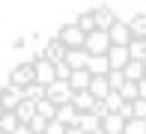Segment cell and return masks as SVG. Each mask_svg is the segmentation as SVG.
Segmentation results:
<instances>
[{
    "mask_svg": "<svg viewBox=\"0 0 146 134\" xmlns=\"http://www.w3.org/2000/svg\"><path fill=\"white\" fill-rule=\"evenodd\" d=\"M12 134H33V131L27 128V125H18V128H15V131H12Z\"/></svg>",
    "mask_w": 146,
    "mask_h": 134,
    "instance_id": "obj_37",
    "label": "cell"
},
{
    "mask_svg": "<svg viewBox=\"0 0 146 134\" xmlns=\"http://www.w3.org/2000/svg\"><path fill=\"white\" fill-rule=\"evenodd\" d=\"M104 57H108V69H116V72H122L125 63H128V51H125L122 45H110V48L104 51Z\"/></svg>",
    "mask_w": 146,
    "mask_h": 134,
    "instance_id": "obj_6",
    "label": "cell"
},
{
    "mask_svg": "<svg viewBox=\"0 0 146 134\" xmlns=\"http://www.w3.org/2000/svg\"><path fill=\"white\" fill-rule=\"evenodd\" d=\"M24 98H30V101H39V98H45V86L42 84H30V86H24Z\"/></svg>",
    "mask_w": 146,
    "mask_h": 134,
    "instance_id": "obj_29",
    "label": "cell"
},
{
    "mask_svg": "<svg viewBox=\"0 0 146 134\" xmlns=\"http://www.w3.org/2000/svg\"><path fill=\"white\" fill-rule=\"evenodd\" d=\"M66 51H69V48H66V45L60 42V39H51V42L45 45V54H42V57L48 60V63H63Z\"/></svg>",
    "mask_w": 146,
    "mask_h": 134,
    "instance_id": "obj_12",
    "label": "cell"
},
{
    "mask_svg": "<svg viewBox=\"0 0 146 134\" xmlns=\"http://www.w3.org/2000/svg\"><path fill=\"white\" fill-rule=\"evenodd\" d=\"M69 101H72V107H75L78 113H90L92 107H96V98H92L87 90H84V92H72V98H69Z\"/></svg>",
    "mask_w": 146,
    "mask_h": 134,
    "instance_id": "obj_13",
    "label": "cell"
},
{
    "mask_svg": "<svg viewBox=\"0 0 146 134\" xmlns=\"http://www.w3.org/2000/svg\"><path fill=\"white\" fill-rule=\"evenodd\" d=\"M45 134H66V125L57 122V119H48V125H45Z\"/></svg>",
    "mask_w": 146,
    "mask_h": 134,
    "instance_id": "obj_34",
    "label": "cell"
},
{
    "mask_svg": "<svg viewBox=\"0 0 146 134\" xmlns=\"http://www.w3.org/2000/svg\"><path fill=\"white\" fill-rule=\"evenodd\" d=\"M57 39L66 45V48H84V39H87V33L78 30L75 24H66V27H60V30H57Z\"/></svg>",
    "mask_w": 146,
    "mask_h": 134,
    "instance_id": "obj_1",
    "label": "cell"
},
{
    "mask_svg": "<svg viewBox=\"0 0 146 134\" xmlns=\"http://www.w3.org/2000/svg\"><path fill=\"white\" fill-rule=\"evenodd\" d=\"M122 78L137 84V80L143 78V63H140V60H128V63H125V69H122Z\"/></svg>",
    "mask_w": 146,
    "mask_h": 134,
    "instance_id": "obj_21",
    "label": "cell"
},
{
    "mask_svg": "<svg viewBox=\"0 0 146 134\" xmlns=\"http://www.w3.org/2000/svg\"><path fill=\"white\" fill-rule=\"evenodd\" d=\"M128 30H131V39H146V15H137L128 21Z\"/></svg>",
    "mask_w": 146,
    "mask_h": 134,
    "instance_id": "obj_24",
    "label": "cell"
},
{
    "mask_svg": "<svg viewBox=\"0 0 146 134\" xmlns=\"http://www.w3.org/2000/svg\"><path fill=\"white\" fill-rule=\"evenodd\" d=\"M75 27H78V30H84V33H92V30H96V18H92V12H84V15H78Z\"/></svg>",
    "mask_w": 146,
    "mask_h": 134,
    "instance_id": "obj_27",
    "label": "cell"
},
{
    "mask_svg": "<svg viewBox=\"0 0 146 134\" xmlns=\"http://www.w3.org/2000/svg\"><path fill=\"white\" fill-rule=\"evenodd\" d=\"M45 125H48V119H42V116H36V113H33V119L27 122V128H30L33 134H45Z\"/></svg>",
    "mask_w": 146,
    "mask_h": 134,
    "instance_id": "obj_32",
    "label": "cell"
},
{
    "mask_svg": "<svg viewBox=\"0 0 146 134\" xmlns=\"http://www.w3.org/2000/svg\"><path fill=\"white\" fill-rule=\"evenodd\" d=\"M102 104H104V110H108V113H116V110H119V107H122L125 101H122V96H119L116 90H110L108 96L102 98Z\"/></svg>",
    "mask_w": 146,
    "mask_h": 134,
    "instance_id": "obj_23",
    "label": "cell"
},
{
    "mask_svg": "<svg viewBox=\"0 0 146 134\" xmlns=\"http://www.w3.org/2000/svg\"><path fill=\"white\" fill-rule=\"evenodd\" d=\"M128 60H146V39H128Z\"/></svg>",
    "mask_w": 146,
    "mask_h": 134,
    "instance_id": "obj_20",
    "label": "cell"
},
{
    "mask_svg": "<svg viewBox=\"0 0 146 134\" xmlns=\"http://www.w3.org/2000/svg\"><path fill=\"white\" fill-rule=\"evenodd\" d=\"M3 86H6V84H0V96H3Z\"/></svg>",
    "mask_w": 146,
    "mask_h": 134,
    "instance_id": "obj_41",
    "label": "cell"
},
{
    "mask_svg": "<svg viewBox=\"0 0 146 134\" xmlns=\"http://www.w3.org/2000/svg\"><path fill=\"white\" fill-rule=\"evenodd\" d=\"M54 113H57V104L54 101H48V98H39V101H36V116L54 119Z\"/></svg>",
    "mask_w": 146,
    "mask_h": 134,
    "instance_id": "obj_25",
    "label": "cell"
},
{
    "mask_svg": "<svg viewBox=\"0 0 146 134\" xmlns=\"http://www.w3.org/2000/svg\"><path fill=\"white\" fill-rule=\"evenodd\" d=\"M122 134H146V119H125V128H122Z\"/></svg>",
    "mask_w": 146,
    "mask_h": 134,
    "instance_id": "obj_26",
    "label": "cell"
},
{
    "mask_svg": "<svg viewBox=\"0 0 146 134\" xmlns=\"http://www.w3.org/2000/svg\"><path fill=\"white\" fill-rule=\"evenodd\" d=\"M108 39H110V45H128V39H131V30H128V21H113L110 24V30H108Z\"/></svg>",
    "mask_w": 146,
    "mask_h": 134,
    "instance_id": "obj_7",
    "label": "cell"
},
{
    "mask_svg": "<svg viewBox=\"0 0 146 134\" xmlns=\"http://www.w3.org/2000/svg\"><path fill=\"white\" fill-rule=\"evenodd\" d=\"M51 80H57V78H54V63H48L45 57H39L36 63H33V84L48 86Z\"/></svg>",
    "mask_w": 146,
    "mask_h": 134,
    "instance_id": "obj_4",
    "label": "cell"
},
{
    "mask_svg": "<svg viewBox=\"0 0 146 134\" xmlns=\"http://www.w3.org/2000/svg\"><path fill=\"white\" fill-rule=\"evenodd\" d=\"M90 78H92V75H90L87 69H75V72L69 75V80H66V84L72 86V92H84V90L90 86Z\"/></svg>",
    "mask_w": 146,
    "mask_h": 134,
    "instance_id": "obj_14",
    "label": "cell"
},
{
    "mask_svg": "<svg viewBox=\"0 0 146 134\" xmlns=\"http://www.w3.org/2000/svg\"><path fill=\"white\" fill-rule=\"evenodd\" d=\"M108 48H110V39H108V33H104V30L87 33V39H84V51H87V54H104Z\"/></svg>",
    "mask_w": 146,
    "mask_h": 134,
    "instance_id": "obj_3",
    "label": "cell"
},
{
    "mask_svg": "<svg viewBox=\"0 0 146 134\" xmlns=\"http://www.w3.org/2000/svg\"><path fill=\"white\" fill-rule=\"evenodd\" d=\"M122 128H125V119L119 113H104L102 116V131L104 134H122Z\"/></svg>",
    "mask_w": 146,
    "mask_h": 134,
    "instance_id": "obj_15",
    "label": "cell"
},
{
    "mask_svg": "<svg viewBox=\"0 0 146 134\" xmlns=\"http://www.w3.org/2000/svg\"><path fill=\"white\" fill-rule=\"evenodd\" d=\"M66 134H84L81 128H75V125H66Z\"/></svg>",
    "mask_w": 146,
    "mask_h": 134,
    "instance_id": "obj_38",
    "label": "cell"
},
{
    "mask_svg": "<svg viewBox=\"0 0 146 134\" xmlns=\"http://www.w3.org/2000/svg\"><path fill=\"white\" fill-rule=\"evenodd\" d=\"M54 119H57V122H63V125H75V119H78V110L72 107V101H66V104H57V113H54Z\"/></svg>",
    "mask_w": 146,
    "mask_h": 134,
    "instance_id": "obj_19",
    "label": "cell"
},
{
    "mask_svg": "<svg viewBox=\"0 0 146 134\" xmlns=\"http://www.w3.org/2000/svg\"><path fill=\"white\" fill-rule=\"evenodd\" d=\"M75 128H81L84 134H92L96 128H102V119L96 116V113H78V119H75Z\"/></svg>",
    "mask_w": 146,
    "mask_h": 134,
    "instance_id": "obj_11",
    "label": "cell"
},
{
    "mask_svg": "<svg viewBox=\"0 0 146 134\" xmlns=\"http://www.w3.org/2000/svg\"><path fill=\"white\" fill-rule=\"evenodd\" d=\"M87 57H90V54L84 51V48H69V51H66V57H63V63L75 72V69H84V66H87Z\"/></svg>",
    "mask_w": 146,
    "mask_h": 134,
    "instance_id": "obj_10",
    "label": "cell"
},
{
    "mask_svg": "<svg viewBox=\"0 0 146 134\" xmlns=\"http://www.w3.org/2000/svg\"><path fill=\"white\" fill-rule=\"evenodd\" d=\"M18 116V122L21 125H27L30 119H33V113H36V101H30V98H21V101L15 104V110H12Z\"/></svg>",
    "mask_w": 146,
    "mask_h": 134,
    "instance_id": "obj_16",
    "label": "cell"
},
{
    "mask_svg": "<svg viewBox=\"0 0 146 134\" xmlns=\"http://www.w3.org/2000/svg\"><path fill=\"white\" fill-rule=\"evenodd\" d=\"M84 69H87L92 78H102V75H108V72H110V69H108V57H104V54H90Z\"/></svg>",
    "mask_w": 146,
    "mask_h": 134,
    "instance_id": "obj_8",
    "label": "cell"
},
{
    "mask_svg": "<svg viewBox=\"0 0 146 134\" xmlns=\"http://www.w3.org/2000/svg\"><path fill=\"white\" fill-rule=\"evenodd\" d=\"M104 78H108V86H110V90H119V86L125 84V78H122V72H116V69H110L108 75H104Z\"/></svg>",
    "mask_w": 146,
    "mask_h": 134,
    "instance_id": "obj_30",
    "label": "cell"
},
{
    "mask_svg": "<svg viewBox=\"0 0 146 134\" xmlns=\"http://www.w3.org/2000/svg\"><path fill=\"white\" fill-rule=\"evenodd\" d=\"M116 92L122 96V101H134V98H137V84H134V80H125Z\"/></svg>",
    "mask_w": 146,
    "mask_h": 134,
    "instance_id": "obj_28",
    "label": "cell"
},
{
    "mask_svg": "<svg viewBox=\"0 0 146 134\" xmlns=\"http://www.w3.org/2000/svg\"><path fill=\"white\" fill-rule=\"evenodd\" d=\"M131 116L146 119V98H134V101H131Z\"/></svg>",
    "mask_w": 146,
    "mask_h": 134,
    "instance_id": "obj_31",
    "label": "cell"
},
{
    "mask_svg": "<svg viewBox=\"0 0 146 134\" xmlns=\"http://www.w3.org/2000/svg\"><path fill=\"white\" fill-rule=\"evenodd\" d=\"M18 125H21V122H18V116L12 110H3V113H0V134H12Z\"/></svg>",
    "mask_w": 146,
    "mask_h": 134,
    "instance_id": "obj_22",
    "label": "cell"
},
{
    "mask_svg": "<svg viewBox=\"0 0 146 134\" xmlns=\"http://www.w3.org/2000/svg\"><path fill=\"white\" fill-rule=\"evenodd\" d=\"M0 113H3V107H0Z\"/></svg>",
    "mask_w": 146,
    "mask_h": 134,
    "instance_id": "obj_42",
    "label": "cell"
},
{
    "mask_svg": "<svg viewBox=\"0 0 146 134\" xmlns=\"http://www.w3.org/2000/svg\"><path fill=\"white\" fill-rule=\"evenodd\" d=\"M116 113H119V116H122V119H131V101H125V104L119 107Z\"/></svg>",
    "mask_w": 146,
    "mask_h": 134,
    "instance_id": "obj_35",
    "label": "cell"
},
{
    "mask_svg": "<svg viewBox=\"0 0 146 134\" xmlns=\"http://www.w3.org/2000/svg\"><path fill=\"white\" fill-rule=\"evenodd\" d=\"M45 98L54 104H66L72 98V86L66 84V80H51L48 86H45Z\"/></svg>",
    "mask_w": 146,
    "mask_h": 134,
    "instance_id": "obj_2",
    "label": "cell"
},
{
    "mask_svg": "<svg viewBox=\"0 0 146 134\" xmlns=\"http://www.w3.org/2000/svg\"><path fill=\"white\" fill-rule=\"evenodd\" d=\"M140 63H143V75H146V60H140Z\"/></svg>",
    "mask_w": 146,
    "mask_h": 134,
    "instance_id": "obj_39",
    "label": "cell"
},
{
    "mask_svg": "<svg viewBox=\"0 0 146 134\" xmlns=\"http://www.w3.org/2000/svg\"><path fill=\"white\" fill-rule=\"evenodd\" d=\"M24 98V92L18 90V86H9L6 84L3 86V96H0V107H3V110H15V104L21 101Z\"/></svg>",
    "mask_w": 146,
    "mask_h": 134,
    "instance_id": "obj_9",
    "label": "cell"
},
{
    "mask_svg": "<svg viewBox=\"0 0 146 134\" xmlns=\"http://www.w3.org/2000/svg\"><path fill=\"white\" fill-rule=\"evenodd\" d=\"M92 134H104V131H102V128H96V131H92Z\"/></svg>",
    "mask_w": 146,
    "mask_h": 134,
    "instance_id": "obj_40",
    "label": "cell"
},
{
    "mask_svg": "<svg viewBox=\"0 0 146 134\" xmlns=\"http://www.w3.org/2000/svg\"><path fill=\"white\" fill-rule=\"evenodd\" d=\"M87 92H90L92 98H96V101H102V98L110 92V86H108V78H104V75H102V78H90V86H87Z\"/></svg>",
    "mask_w": 146,
    "mask_h": 134,
    "instance_id": "obj_18",
    "label": "cell"
},
{
    "mask_svg": "<svg viewBox=\"0 0 146 134\" xmlns=\"http://www.w3.org/2000/svg\"><path fill=\"white\" fill-rule=\"evenodd\" d=\"M33 84V63H21L12 69L9 75V86H18V90H24V86Z\"/></svg>",
    "mask_w": 146,
    "mask_h": 134,
    "instance_id": "obj_5",
    "label": "cell"
},
{
    "mask_svg": "<svg viewBox=\"0 0 146 134\" xmlns=\"http://www.w3.org/2000/svg\"><path fill=\"white\" fill-rule=\"evenodd\" d=\"M92 18H96V30H104V33H108V30H110V24L116 21L113 12H110L108 6H98V9H92Z\"/></svg>",
    "mask_w": 146,
    "mask_h": 134,
    "instance_id": "obj_17",
    "label": "cell"
},
{
    "mask_svg": "<svg viewBox=\"0 0 146 134\" xmlns=\"http://www.w3.org/2000/svg\"><path fill=\"white\" fill-rule=\"evenodd\" d=\"M137 98H146V75L137 80Z\"/></svg>",
    "mask_w": 146,
    "mask_h": 134,
    "instance_id": "obj_36",
    "label": "cell"
},
{
    "mask_svg": "<svg viewBox=\"0 0 146 134\" xmlns=\"http://www.w3.org/2000/svg\"><path fill=\"white\" fill-rule=\"evenodd\" d=\"M69 75H72V69L66 63H54V78L57 80H69Z\"/></svg>",
    "mask_w": 146,
    "mask_h": 134,
    "instance_id": "obj_33",
    "label": "cell"
}]
</instances>
